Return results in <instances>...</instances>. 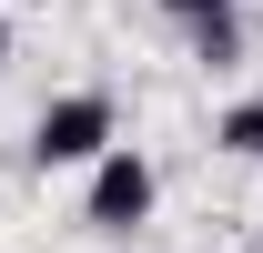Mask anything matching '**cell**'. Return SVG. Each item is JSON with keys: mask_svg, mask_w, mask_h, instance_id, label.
<instances>
[{"mask_svg": "<svg viewBox=\"0 0 263 253\" xmlns=\"http://www.w3.org/2000/svg\"><path fill=\"white\" fill-rule=\"evenodd\" d=\"M111 142H122L111 92H61V101H41V122H31V172H91Z\"/></svg>", "mask_w": 263, "mask_h": 253, "instance_id": "cell-1", "label": "cell"}, {"mask_svg": "<svg viewBox=\"0 0 263 253\" xmlns=\"http://www.w3.org/2000/svg\"><path fill=\"white\" fill-rule=\"evenodd\" d=\"M182 31H193V61L202 71H233L243 61V0H213V10H193Z\"/></svg>", "mask_w": 263, "mask_h": 253, "instance_id": "cell-3", "label": "cell"}, {"mask_svg": "<svg viewBox=\"0 0 263 253\" xmlns=\"http://www.w3.org/2000/svg\"><path fill=\"white\" fill-rule=\"evenodd\" d=\"M213 142H223L233 162H263V101H233L223 122H213Z\"/></svg>", "mask_w": 263, "mask_h": 253, "instance_id": "cell-4", "label": "cell"}, {"mask_svg": "<svg viewBox=\"0 0 263 253\" xmlns=\"http://www.w3.org/2000/svg\"><path fill=\"white\" fill-rule=\"evenodd\" d=\"M0 61H10V31H0Z\"/></svg>", "mask_w": 263, "mask_h": 253, "instance_id": "cell-6", "label": "cell"}, {"mask_svg": "<svg viewBox=\"0 0 263 253\" xmlns=\"http://www.w3.org/2000/svg\"><path fill=\"white\" fill-rule=\"evenodd\" d=\"M152 203H162V172H152V152H132V142H111V152L91 162V192H81V223H91V233H142V223H152Z\"/></svg>", "mask_w": 263, "mask_h": 253, "instance_id": "cell-2", "label": "cell"}, {"mask_svg": "<svg viewBox=\"0 0 263 253\" xmlns=\"http://www.w3.org/2000/svg\"><path fill=\"white\" fill-rule=\"evenodd\" d=\"M162 10H172V21H193V10H213V0H162Z\"/></svg>", "mask_w": 263, "mask_h": 253, "instance_id": "cell-5", "label": "cell"}]
</instances>
